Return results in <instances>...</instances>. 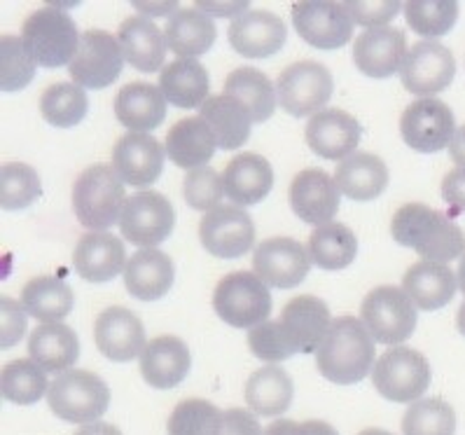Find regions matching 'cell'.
<instances>
[{
	"label": "cell",
	"mask_w": 465,
	"mask_h": 435,
	"mask_svg": "<svg viewBox=\"0 0 465 435\" xmlns=\"http://www.w3.org/2000/svg\"><path fill=\"white\" fill-rule=\"evenodd\" d=\"M391 234L400 246L411 248L428 262L447 265L465 255V232L447 213L426 204L400 206L391 222Z\"/></svg>",
	"instance_id": "cell-1"
},
{
	"label": "cell",
	"mask_w": 465,
	"mask_h": 435,
	"mask_svg": "<svg viewBox=\"0 0 465 435\" xmlns=\"http://www.w3.org/2000/svg\"><path fill=\"white\" fill-rule=\"evenodd\" d=\"M374 340L356 316H340L316 351L318 372L334 384H358L377 363Z\"/></svg>",
	"instance_id": "cell-2"
},
{
	"label": "cell",
	"mask_w": 465,
	"mask_h": 435,
	"mask_svg": "<svg viewBox=\"0 0 465 435\" xmlns=\"http://www.w3.org/2000/svg\"><path fill=\"white\" fill-rule=\"evenodd\" d=\"M126 199L124 183L113 166H89L73 185V211L77 222L92 232H105L120 222Z\"/></svg>",
	"instance_id": "cell-3"
},
{
	"label": "cell",
	"mask_w": 465,
	"mask_h": 435,
	"mask_svg": "<svg viewBox=\"0 0 465 435\" xmlns=\"http://www.w3.org/2000/svg\"><path fill=\"white\" fill-rule=\"evenodd\" d=\"M47 402L68 424H96L110 405V389L96 372L73 368L50 381Z\"/></svg>",
	"instance_id": "cell-4"
},
{
	"label": "cell",
	"mask_w": 465,
	"mask_h": 435,
	"mask_svg": "<svg viewBox=\"0 0 465 435\" xmlns=\"http://www.w3.org/2000/svg\"><path fill=\"white\" fill-rule=\"evenodd\" d=\"M215 314L232 328L252 331L272 314V292L255 272H230L213 292Z\"/></svg>",
	"instance_id": "cell-5"
},
{
	"label": "cell",
	"mask_w": 465,
	"mask_h": 435,
	"mask_svg": "<svg viewBox=\"0 0 465 435\" xmlns=\"http://www.w3.org/2000/svg\"><path fill=\"white\" fill-rule=\"evenodd\" d=\"M22 38L31 47L43 68L71 66L80 50V31L71 15L56 7H40L31 12L22 26Z\"/></svg>",
	"instance_id": "cell-6"
},
{
	"label": "cell",
	"mask_w": 465,
	"mask_h": 435,
	"mask_svg": "<svg viewBox=\"0 0 465 435\" xmlns=\"http://www.w3.org/2000/svg\"><path fill=\"white\" fill-rule=\"evenodd\" d=\"M361 319L374 341L400 347L416 331V304L402 288L379 286L362 300Z\"/></svg>",
	"instance_id": "cell-7"
},
{
	"label": "cell",
	"mask_w": 465,
	"mask_h": 435,
	"mask_svg": "<svg viewBox=\"0 0 465 435\" xmlns=\"http://www.w3.org/2000/svg\"><path fill=\"white\" fill-rule=\"evenodd\" d=\"M430 363L421 351L395 347L379 356L372 370V384L391 402H416L430 386Z\"/></svg>",
	"instance_id": "cell-8"
},
{
	"label": "cell",
	"mask_w": 465,
	"mask_h": 435,
	"mask_svg": "<svg viewBox=\"0 0 465 435\" xmlns=\"http://www.w3.org/2000/svg\"><path fill=\"white\" fill-rule=\"evenodd\" d=\"M332 73L318 61H297L285 68L276 80L279 105L288 115L307 117L325 111L332 96Z\"/></svg>",
	"instance_id": "cell-9"
},
{
	"label": "cell",
	"mask_w": 465,
	"mask_h": 435,
	"mask_svg": "<svg viewBox=\"0 0 465 435\" xmlns=\"http://www.w3.org/2000/svg\"><path fill=\"white\" fill-rule=\"evenodd\" d=\"M454 111L440 99H416L400 117V133L411 150L423 154L449 148L456 136Z\"/></svg>",
	"instance_id": "cell-10"
},
{
	"label": "cell",
	"mask_w": 465,
	"mask_h": 435,
	"mask_svg": "<svg viewBox=\"0 0 465 435\" xmlns=\"http://www.w3.org/2000/svg\"><path fill=\"white\" fill-rule=\"evenodd\" d=\"M175 227V209L171 199L154 190H143L126 199L122 213V237L134 246L154 248L169 239Z\"/></svg>",
	"instance_id": "cell-11"
},
{
	"label": "cell",
	"mask_w": 465,
	"mask_h": 435,
	"mask_svg": "<svg viewBox=\"0 0 465 435\" xmlns=\"http://www.w3.org/2000/svg\"><path fill=\"white\" fill-rule=\"evenodd\" d=\"M124 54L120 40L108 31H84L80 50L68 66L73 83L83 89H105L115 83L122 73Z\"/></svg>",
	"instance_id": "cell-12"
},
{
	"label": "cell",
	"mask_w": 465,
	"mask_h": 435,
	"mask_svg": "<svg viewBox=\"0 0 465 435\" xmlns=\"http://www.w3.org/2000/svg\"><path fill=\"white\" fill-rule=\"evenodd\" d=\"M456 77V59L449 47L435 40L416 43L400 68L402 87L423 99H435Z\"/></svg>",
	"instance_id": "cell-13"
},
{
	"label": "cell",
	"mask_w": 465,
	"mask_h": 435,
	"mask_svg": "<svg viewBox=\"0 0 465 435\" xmlns=\"http://www.w3.org/2000/svg\"><path fill=\"white\" fill-rule=\"evenodd\" d=\"M292 26L304 43L318 50H340L353 35V19L344 3L304 0L292 5Z\"/></svg>",
	"instance_id": "cell-14"
},
{
	"label": "cell",
	"mask_w": 465,
	"mask_h": 435,
	"mask_svg": "<svg viewBox=\"0 0 465 435\" xmlns=\"http://www.w3.org/2000/svg\"><path fill=\"white\" fill-rule=\"evenodd\" d=\"M252 270L267 286L297 288L312 270V255L304 243L291 237L264 239L252 253Z\"/></svg>",
	"instance_id": "cell-15"
},
{
	"label": "cell",
	"mask_w": 465,
	"mask_h": 435,
	"mask_svg": "<svg viewBox=\"0 0 465 435\" xmlns=\"http://www.w3.org/2000/svg\"><path fill=\"white\" fill-rule=\"evenodd\" d=\"M199 239L208 253L223 260L246 255L255 243L252 218L239 206H218L199 222Z\"/></svg>",
	"instance_id": "cell-16"
},
{
	"label": "cell",
	"mask_w": 465,
	"mask_h": 435,
	"mask_svg": "<svg viewBox=\"0 0 465 435\" xmlns=\"http://www.w3.org/2000/svg\"><path fill=\"white\" fill-rule=\"evenodd\" d=\"M292 213L309 225L323 227L340 211V188L323 169L300 171L288 190Z\"/></svg>",
	"instance_id": "cell-17"
},
{
	"label": "cell",
	"mask_w": 465,
	"mask_h": 435,
	"mask_svg": "<svg viewBox=\"0 0 465 435\" xmlns=\"http://www.w3.org/2000/svg\"><path fill=\"white\" fill-rule=\"evenodd\" d=\"M166 148L150 133L129 132L113 148V169L122 183L134 188H148L164 171Z\"/></svg>",
	"instance_id": "cell-18"
},
{
	"label": "cell",
	"mask_w": 465,
	"mask_h": 435,
	"mask_svg": "<svg viewBox=\"0 0 465 435\" xmlns=\"http://www.w3.org/2000/svg\"><path fill=\"white\" fill-rule=\"evenodd\" d=\"M94 340L105 359L115 363H129L148 347L143 321L126 307L104 309L94 323Z\"/></svg>",
	"instance_id": "cell-19"
},
{
	"label": "cell",
	"mask_w": 465,
	"mask_h": 435,
	"mask_svg": "<svg viewBox=\"0 0 465 435\" xmlns=\"http://www.w3.org/2000/svg\"><path fill=\"white\" fill-rule=\"evenodd\" d=\"M227 38L236 54L248 56V59H267L283 50L288 28L274 12L248 10L230 24Z\"/></svg>",
	"instance_id": "cell-20"
},
{
	"label": "cell",
	"mask_w": 465,
	"mask_h": 435,
	"mask_svg": "<svg viewBox=\"0 0 465 435\" xmlns=\"http://www.w3.org/2000/svg\"><path fill=\"white\" fill-rule=\"evenodd\" d=\"M407 35L395 26L365 28L353 43V61L367 77L383 80L402 68L407 56Z\"/></svg>",
	"instance_id": "cell-21"
},
{
	"label": "cell",
	"mask_w": 465,
	"mask_h": 435,
	"mask_svg": "<svg viewBox=\"0 0 465 435\" xmlns=\"http://www.w3.org/2000/svg\"><path fill=\"white\" fill-rule=\"evenodd\" d=\"M304 136L312 153H316L318 157L344 162L361 143L362 129L361 122L351 113L340 111V108H325L309 120Z\"/></svg>",
	"instance_id": "cell-22"
},
{
	"label": "cell",
	"mask_w": 465,
	"mask_h": 435,
	"mask_svg": "<svg viewBox=\"0 0 465 435\" xmlns=\"http://www.w3.org/2000/svg\"><path fill=\"white\" fill-rule=\"evenodd\" d=\"M73 267L84 282L105 283L126 270V251L110 232H87L73 251Z\"/></svg>",
	"instance_id": "cell-23"
},
{
	"label": "cell",
	"mask_w": 465,
	"mask_h": 435,
	"mask_svg": "<svg viewBox=\"0 0 465 435\" xmlns=\"http://www.w3.org/2000/svg\"><path fill=\"white\" fill-rule=\"evenodd\" d=\"M224 194L236 206H255L274 188V169L258 153H242L223 171Z\"/></svg>",
	"instance_id": "cell-24"
},
{
	"label": "cell",
	"mask_w": 465,
	"mask_h": 435,
	"mask_svg": "<svg viewBox=\"0 0 465 435\" xmlns=\"http://www.w3.org/2000/svg\"><path fill=\"white\" fill-rule=\"evenodd\" d=\"M281 325L295 344L297 353H316L328 335L332 319L330 309L316 295H297L281 311Z\"/></svg>",
	"instance_id": "cell-25"
},
{
	"label": "cell",
	"mask_w": 465,
	"mask_h": 435,
	"mask_svg": "<svg viewBox=\"0 0 465 435\" xmlns=\"http://www.w3.org/2000/svg\"><path fill=\"white\" fill-rule=\"evenodd\" d=\"M190 368V347L175 335L154 337L141 353V375L154 389H173L185 380Z\"/></svg>",
	"instance_id": "cell-26"
},
{
	"label": "cell",
	"mask_w": 465,
	"mask_h": 435,
	"mask_svg": "<svg viewBox=\"0 0 465 435\" xmlns=\"http://www.w3.org/2000/svg\"><path fill=\"white\" fill-rule=\"evenodd\" d=\"M175 279L173 260L157 248H141L129 258L124 270V286L136 300L154 302L171 291Z\"/></svg>",
	"instance_id": "cell-27"
},
{
	"label": "cell",
	"mask_w": 465,
	"mask_h": 435,
	"mask_svg": "<svg viewBox=\"0 0 465 435\" xmlns=\"http://www.w3.org/2000/svg\"><path fill=\"white\" fill-rule=\"evenodd\" d=\"M456 288H459V276L454 274V270L440 262H428V260L411 265L402 279V291L421 311L447 307L454 300Z\"/></svg>",
	"instance_id": "cell-28"
},
{
	"label": "cell",
	"mask_w": 465,
	"mask_h": 435,
	"mask_svg": "<svg viewBox=\"0 0 465 435\" xmlns=\"http://www.w3.org/2000/svg\"><path fill=\"white\" fill-rule=\"evenodd\" d=\"M115 117L122 127L148 133L166 120V99L150 83H129L115 96Z\"/></svg>",
	"instance_id": "cell-29"
},
{
	"label": "cell",
	"mask_w": 465,
	"mask_h": 435,
	"mask_svg": "<svg viewBox=\"0 0 465 435\" xmlns=\"http://www.w3.org/2000/svg\"><path fill=\"white\" fill-rule=\"evenodd\" d=\"M166 154L175 166L194 171L213 160L218 141L202 117H183L166 133Z\"/></svg>",
	"instance_id": "cell-30"
},
{
	"label": "cell",
	"mask_w": 465,
	"mask_h": 435,
	"mask_svg": "<svg viewBox=\"0 0 465 435\" xmlns=\"http://www.w3.org/2000/svg\"><path fill=\"white\" fill-rule=\"evenodd\" d=\"M122 54L141 73H154L164 66L166 44L164 31L145 17H129L117 31Z\"/></svg>",
	"instance_id": "cell-31"
},
{
	"label": "cell",
	"mask_w": 465,
	"mask_h": 435,
	"mask_svg": "<svg viewBox=\"0 0 465 435\" xmlns=\"http://www.w3.org/2000/svg\"><path fill=\"white\" fill-rule=\"evenodd\" d=\"M337 188L353 202H372L389 188V166L372 153H353L334 171Z\"/></svg>",
	"instance_id": "cell-32"
},
{
	"label": "cell",
	"mask_w": 465,
	"mask_h": 435,
	"mask_svg": "<svg viewBox=\"0 0 465 435\" xmlns=\"http://www.w3.org/2000/svg\"><path fill=\"white\" fill-rule=\"evenodd\" d=\"M28 353L45 372H66L80 359V337L66 323H40L28 337Z\"/></svg>",
	"instance_id": "cell-33"
},
{
	"label": "cell",
	"mask_w": 465,
	"mask_h": 435,
	"mask_svg": "<svg viewBox=\"0 0 465 435\" xmlns=\"http://www.w3.org/2000/svg\"><path fill=\"white\" fill-rule=\"evenodd\" d=\"M159 89L175 108H202L211 96V77L197 59H178L159 73Z\"/></svg>",
	"instance_id": "cell-34"
},
{
	"label": "cell",
	"mask_w": 465,
	"mask_h": 435,
	"mask_svg": "<svg viewBox=\"0 0 465 435\" xmlns=\"http://www.w3.org/2000/svg\"><path fill=\"white\" fill-rule=\"evenodd\" d=\"M164 38L173 54L181 59H197L213 47L218 31L206 12L199 7H187L173 12V17L166 22Z\"/></svg>",
	"instance_id": "cell-35"
},
{
	"label": "cell",
	"mask_w": 465,
	"mask_h": 435,
	"mask_svg": "<svg viewBox=\"0 0 465 435\" xmlns=\"http://www.w3.org/2000/svg\"><path fill=\"white\" fill-rule=\"evenodd\" d=\"M243 396H246L248 408L260 417H279L291 408L295 384L283 368L264 365L248 377Z\"/></svg>",
	"instance_id": "cell-36"
},
{
	"label": "cell",
	"mask_w": 465,
	"mask_h": 435,
	"mask_svg": "<svg viewBox=\"0 0 465 435\" xmlns=\"http://www.w3.org/2000/svg\"><path fill=\"white\" fill-rule=\"evenodd\" d=\"M199 117L208 124L220 150L242 148L251 138V115L236 99L215 94L199 108Z\"/></svg>",
	"instance_id": "cell-37"
},
{
	"label": "cell",
	"mask_w": 465,
	"mask_h": 435,
	"mask_svg": "<svg viewBox=\"0 0 465 435\" xmlns=\"http://www.w3.org/2000/svg\"><path fill=\"white\" fill-rule=\"evenodd\" d=\"M73 291L59 276H35L24 286L22 304L40 323H61L73 311Z\"/></svg>",
	"instance_id": "cell-38"
},
{
	"label": "cell",
	"mask_w": 465,
	"mask_h": 435,
	"mask_svg": "<svg viewBox=\"0 0 465 435\" xmlns=\"http://www.w3.org/2000/svg\"><path fill=\"white\" fill-rule=\"evenodd\" d=\"M224 94L236 99L252 122H267L276 111L274 84L258 68H236L224 80Z\"/></svg>",
	"instance_id": "cell-39"
},
{
	"label": "cell",
	"mask_w": 465,
	"mask_h": 435,
	"mask_svg": "<svg viewBox=\"0 0 465 435\" xmlns=\"http://www.w3.org/2000/svg\"><path fill=\"white\" fill-rule=\"evenodd\" d=\"M309 255L321 270L337 272L349 267L358 255V239L344 222L316 227L309 237Z\"/></svg>",
	"instance_id": "cell-40"
},
{
	"label": "cell",
	"mask_w": 465,
	"mask_h": 435,
	"mask_svg": "<svg viewBox=\"0 0 465 435\" xmlns=\"http://www.w3.org/2000/svg\"><path fill=\"white\" fill-rule=\"evenodd\" d=\"M89 111L87 92L75 83H54L40 96V113L47 124L71 129L84 120Z\"/></svg>",
	"instance_id": "cell-41"
},
{
	"label": "cell",
	"mask_w": 465,
	"mask_h": 435,
	"mask_svg": "<svg viewBox=\"0 0 465 435\" xmlns=\"http://www.w3.org/2000/svg\"><path fill=\"white\" fill-rule=\"evenodd\" d=\"M47 391V372L31 359L12 361L0 370V393L15 405H34Z\"/></svg>",
	"instance_id": "cell-42"
},
{
	"label": "cell",
	"mask_w": 465,
	"mask_h": 435,
	"mask_svg": "<svg viewBox=\"0 0 465 435\" xmlns=\"http://www.w3.org/2000/svg\"><path fill=\"white\" fill-rule=\"evenodd\" d=\"M405 19L414 34L423 38H442L459 22L456 0H410L405 3Z\"/></svg>",
	"instance_id": "cell-43"
},
{
	"label": "cell",
	"mask_w": 465,
	"mask_h": 435,
	"mask_svg": "<svg viewBox=\"0 0 465 435\" xmlns=\"http://www.w3.org/2000/svg\"><path fill=\"white\" fill-rule=\"evenodd\" d=\"M43 194L38 171L24 162H7L0 169V206L5 211H22L35 204Z\"/></svg>",
	"instance_id": "cell-44"
},
{
	"label": "cell",
	"mask_w": 465,
	"mask_h": 435,
	"mask_svg": "<svg viewBox=\"0 0 465 435\" xmlns=\"http://www.w3.org/2000/svg\"><path fill=\"white\" fill-rule=\"evenodd\" d=\"M35 68H38V59L26 40L17 35L0 38V89L3 92H19L28 87L35 77Z\"/></svg>",
	"instance_id": "cell-45"
},
{
	"label": "cell",
	"mask_w": 465,
	"mask_h": 435,
	"mask_svg": "<svg viewBox=\"0 0 465 435\" xmlns=\"http://www.w3.org/2000/svg\"><path fill=\"white\" fill-rule=\"evenodd\" d=\"M223 414L213 402L203 398H187L169 414L166 430L169 435H220Z\"/></svg>",
	"instance_id": "cell-46"
},
{
	"label": "cell",
	"mask_w": 465,
	"mask_h": 435,
	"mask_svg": "<svg viewBox=\"0 0 465 435\" xmlns=\"http://www.w3.org/2000/svg\"><path fill=\"white\" fill-rule=\"evenodd\" d=\"M456 412L442 398L416 400L402 417V435H454Z\"/></svg>",
	"instance_id": "cell-47"
},
{
	"label": "cell",
	"mask_w": 465,
	"mask_h": 435,
	"mask_svg": "<svg viewBox=\"0 0 465 435\" xmlns=\"http://www.w3.org/2000/svg\"><path fill=\"white\" fill-rule=\"evenodd\" d=\"M248 349L255 359L264 361V363H281L297 353L295 344L283 331L281 321H267V323L248 331Z\"/></svg>",
	"instance_id": "cell-48"
},
{
	"label": "cell",
	"mask_w": 465,
	"mask_h": 435,
	"mask_svg": "<svg viewBox=\"0 0 465 435\" xmlns=\"http://www.w3.org/2000/svg\"><path fill=\"white\" fill-rule=\"evenodd\" d=\"M183 194L190 209L194 211H213L220 206V199L224 194L223 176H218L211 166L190 171L183 183Z\"/></svg>",
	"instance_id": "cell-49"
},
{
	"label": "cell",
	"mask_w": 465,
	"mask_h": 435,
	"mask_svg": "<svg viewBox=\"0 0 465 435\" xmlns=\"http://www.w3.org/2000/svg\"><path fill=\"white\" fill-rule=\"evenodd\" d=\"M346 5V12L351 15V19H353V24H361V26L365 28H381L386 26V24L391 22V19L398 17L400 10H405V5L402 3H398V0H361V3H356V0H349V3H344Z\"/></svg>",
	"instance_id": "cell-50"
},
{
	"label": "cell",
	"mask_w": 465,
	"mask_h": 435,
	"mask_svg": "<svg viewBox=\"0 0 465 435\" xmlns=\"http://www.w3.org/2000/svg\"><path fill=\"white\" fill-rule=\"evenodd\" d=\"M28 314L22 302L12 298L0 300V349H12L26 332Z\"/></svg>",
	"instance_id": "cell-51"
},
{
	"label": "cell",
	"mask_w": 465,
	"mask_h": 435,
	"mask_svg": "<svg viewBox=\"0 0 465 435\" xmlns=\"http://www.w3.org/2000/svg\"><path fill=\"white\" fill-rule=\"evenodd\" d=\"M264 435H340L334 426L321 419H309V421H292V419H276L269 424Z\"/></svg>",
	"instance_id": "cell-52"
},
{
	"label": "cell",
	"mask_w": 465,
	"mask_h": 435,
	"mask_svg": "<svg viewBox=\"0 0 465 435\" xmlns=\"http://www.w3.org/2000/svg\"><path fill=\"white\" fill-rule=\"evenodd\" d=\"M220 435H264L258 417L243 408H230L223 414Z\"/></svg>",
	"instance_id": "cell-53"
},
{
	"label": "cell",
	"mask_w": 465,
	"mask_h": 435,
	"mask_svg": "<svg viewBox=\"0 0 465 435\" xmlns=\"http://www.w3.org/2000/svg\"><path fill=\"white\" fill-rule=\"evenodd\" d=\"M442 199L454 213H465V169H451L444 176Z\"/></svg>",
	"instance_id": "cell-54"
},
{
	"label": "cell",
	"mask_w": 465,
	"mask_h": 435,
	"mask_svg": "<svg viewBox=\"0 0 465 435\" xmlns=\"http://www.w3.org/2000/svg\"><path fill=\"white\" fill-rule=\"evenodd\" d=\"M449 157L459 169H465V124L456 132L454 141L449 145Z\"/></svg>",
	"instance_id": "cell-55"
},
{
	"label": "cell",
	"mask_w": 465,
	"mask_h": 435,
	"mask_svg": "<svg viewBox=\"0 0 465 435\" xmlns=\"http://www.w3.org/2000/svg\"><path fill=\"white\" fill-rule=\"evenodd\" d=\"M75 435H122V430L113 424H105V421H96V424L80 426Z\"/></svg>",
	"instance_id": "cell-56"
},
{
	"label": "cell",
	"mask_w": 465,
	"mask_h": 435,
	"mask_svg": "<svg viewBox=\"0 0 465 435\" xmlns=\"http://www.w3.org/2000/svg\"><path fill=\"white\" fill-rule=\"evenodd\" d=\"M199 10H211L208 12V17L211 15H218V17H227V15H236V12H242V10H248L246 3H239V5H215V3H199Z\"/></svg>",
	"instance_id": "cell-57"
},
{
	"label": "cell",
	"mask_w": 465,
	"mask_h": 435,
	"mask_svg": "<svg viewBox=\"0 0 465 435\" xmlns=\"http://www.w3.org/2000/svg\"><path fill=\"white\" fill-rule=\"evenodd\" d=\"M136 7L138 10H150V15H154V17H162L169 10H175V3H169V5H145V3H136Z\"/></svg>",
	"instance_id": "cell-58"
},
{
	"label": "cell",
	"mask_w": 465,
	"mask_h": 435,
	"mask_svg": "<svg viewBox=\"0 0 465 435\" xmlns=\"http://www.w3.org/2000/svg\"><path fill=\"white\" fill-rule=\"evenodd\" d=\"M456 276H459V288L460 292L465 295V255L460 258V265H459V272H456Z\"/></svg>",
	"instance_id": "cell-59"
},
{
	"label": "cell",
	"mask_w": 465,
	"mask_h": 435,
	"mask_svg": "<svg viewBox=\"0 0 465 435\" xmlns=\"http://www.w3.org/2000/svg\"><path fill=\"white\" fill-rule=\"evenodd\" d=\"M456 328H459L460 335H465V302L460 304L459 309V316H456Z\"/></svg>",
	"instance_id": "cell-60"
},
{
	"label": "cell",
	"mask_w": 465,
	"mask_h": 435,
	"mask_svg": "<svg viewBox=\"0 0 465 435\" xmlns=\"http://www.w3.org/2000/svg\"><path fill=\"white\" fill-rule=\"evenodd\" d=\"M358 435H393V433H389V430H383V429H365Z\"/></svg>",
	"instance_id": "cell-61"
}]
</instances>
